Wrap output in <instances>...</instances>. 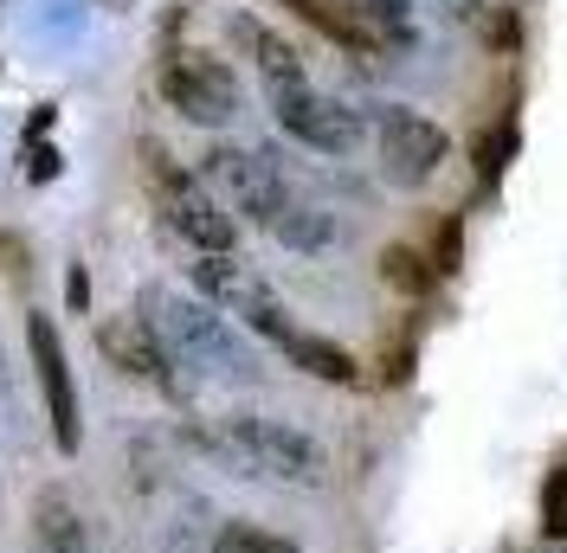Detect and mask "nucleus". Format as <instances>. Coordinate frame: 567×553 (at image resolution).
<instances>
[{
	"label": "nucleus",
	"mask_w": 567,
	"mask_h": 553,
	"mask_svg": "<svg viewBox=\"0 0 567 553\" xmlns=\"http://www.w3.org/2000/svg\"><path fill=\"white\" fill-rule=\"evenodd\" d=\"M142 322L155 328V342H162V354H168V367H187V374H200V380H226V386H246L251 374H258L251 347L233 335V322L213 310V303L155 290Z\"/></svg>",
	"instance_id": "nucleus-1"
},
{
	"label": "nucleus",
	"mask_w": 567,
	"mask_h": 553,
	"mask_svg": "<svg viewBox=\"0 0 567 553\" xmlns=\"http://www.w3.org/2000/svg\"><path fill=\"white\" fill-rule=\"evenodd\" d=\"M213 450L239 470V477H265V483H290V489H317L322 483V445L310 431L284 425V418H258L239 413L219 425Z\"/></svg>",
	"instance_id": "nucleus-2"
},
{
	"label": "nucleus",
	"mask_w": 567,
	"mask_h": 553,
	"mask_svg": "<svg viewBox=\"0 0 567 553\" xmlns=\"http://www.w3.org/2000/svg\"><path fill=\"white\" fill-rule=\"evenodd\" d=\"M142 180H148L155 212L168 219V232H181L194 251H233V239H239L233 212L219 207V200L207 194V180H194L162 142H142Z\"/></svg>",
	"instance_id": "nucleus-3"
},
{
	"label": "nucleus",
	"mask_w": 567,
	"mask_h": 553,
	"mask_svg": "<svg viewBox=\"0 0 567 553\" xmlns=\"http://www.w3.org/2000/svg\"><path fill=\"white\" fill-rule=\"evenodd\" d=\"M194 290H200L219 315H239L251 335H265L271 347H284L297 335L290 310L278 303V290L251 271V264H239L233 251H200V258H194Z\"/></svg>",
	"instance_id": "nucleus-4"
},
{
	"label": "nucleus",
	"mask_w": 567,
	"mask_h": 553,
	"mask_svg": "<svg viewBox=\"0 0 567 553\" xmlns=\"http://www.w3.org/2000/svg\"><path fill=\"white\" fill-rule=\"evenodd\" d=\"M200 174H207V187H219L226 200H233V212H246L251 226H278V212L297 200L290 187H284L278 174V155H258V148H207V161H200Z\"/></svg>",
	"instance_id": "nucleus-5"
},
{
	"label": "nucleus",
	"mask_w": 567,
	"mask_h": 553,
	"mask_svg": "<svg viewBox=\"0 0 567 553\" xmlns=\"http://www.w3.org/2000/svg\"><path fill=\"white\" fill-rule=\"evenodd\" d=\"M297 7L322 39L349 45V52H393L406 45V7L400 0H284Z\"/></svg>",
	"instance_id": "nucleus-6"
},
{
	"label": "nucleus",
	"mask_w": 567,
	"mask_h": 553,
	"mask_svg": "<svg viewBox=\"0 0 567 553\" xmlns=\"http://www.w3.org/2000/svg\"><path fill=\"white\" fill-rule=\"evenodd\" d=\"M162 97H168L187 123L219 129V123L239 116V77L219 65L213 52H168V65H162Z\"/></svg>",
	"instance_id": "nucleus-7"
},
{
	"label": "nucleus",
	"mask_w": 567,
	"mask_h": 553,
	"mask_svg": "<svg viewBox=\"0 0 567 553\" xmlns=\"http://www.w3.org/2000/svg\"><path fill=\"white\" fill-rule=\"evenodd\" d=\"M374 142H381V174H388L393 187H420V180H432L439 174V161H445V129L432 123V116H420V109H374Z\"/></svg>",
	"instance_id": "nucleus-8"
},
{
	"label": "nucleus",
	"mask_w": 567,
	"mask_h": 553,
	"mask_svg": "<svg viewBox=\"0 0 567 553\" xmlns=\"http://www.w3.org/2000/svg\"><path fill=\"white\" fill-rule=\"evenodd\" d=\"M27 354H33V374H39V393H45V418H52V445L78 450L84 445V418H78V386H71V361H65V342H59V322L52 315H27Z\"/></svg>",
	"instance_id": "nucleus-9"
},
{
	"label": "nucleus",
	"mask_w": 567,
	"mask_h": 553,
	"mask_svg": "<svg viewBox=\"0 0 567 553\" xmlns=\"http://www.w3.org/2000/svg\"><path fill=\"white\" fill-rule=\"evenodd\" d=\"M271 109H278L284 136H297L303 148H317V155H349L354 142H361V116H354L349 104H336V97L310 91V84L271 97Z\"/></svg>",
	"instance_id": "nucleus-10"
},
{
	"label": "nucleus",
	"mask_w": 567,
	"mask_h": 553,
	"mask_svg": "<svg viewBox=\"0 0 567 553\" xmlns=\"http://www.w3.org/2000/svg\"><path fill=\"white\" fill-rule=\"evenodd\" d=\"M97 354H104L116 374H130V380L175 386V374H168V354H162L155 328H148L142 315H104V322H97Z\"/></svg>",
	"instance_id": "nucleus-11"
},
{
	"label": "nucleus",
	"mask_w": 567,
	"mask_h": 553,
	"mask_svg": "<svg viewBox=\"0 0 567 553\" xmlns=\"http://www.w3.org/2000/svg\"><path fill=\"white\" fill-rule=\"evenodd\" d=\"M233 39L251 52V65L265 77V97H284V91H303L310 77H303V59H297V45L278 39L271 27H258V20H233Z\"/></svg>",
	"instance_id": "nucleus-12"
},
{
	"label": "nucleus",
	"mask_w": 567,
	"mask_h": 553,
	"mask_svg": "<svg viewBox=\"0 0 567 553\" xmlns=\"http://www.w3.org/2000/svg\"><path fill=\"white\" fill-rule=\"evenodd\" d=\"M284 361H297L303 374H317V380H329V386H354V380H361V367H354L349 347L322 342V335H303V328L284 342Z\"/></svg>",
	"instance_id": "nucleus-13"
},
{
	"label": "nucleus",
	"mask_w": 567,
	"mask_h": 553,
	"mask_svg": "<svg viewBox=\"0 0 567 553\" xmlns=\"http://www.w3.org/2000/svg\"><path fill=\"white\" fill-rule=\"evenodd\" d=\"M271 239L290 244V251H322V244L336 239V219L322 207H310V200H290L278 212V226H271Z\"/></svg>",
	"instance_id": "nucleus-14"
},
{
	"label": "nucleus",
	"mask_w": 567,
	"mask_h": 553,
	"mask_svg": "<svg viewBox=\"0 0 567 553\" xmlns=\"http://www.w3.org/2000/svg\"><path fill=\"white\" fill-rule=\"evenodd\" d=\"M39 547L45 553H91V534H84V521L71 515L65 495H39Z\"/></svg>",
	"instance_id": "nucleus-15"
},
{
	"label": "nucleus",
	"mask_w": 567,
	"mask_h": 553,
	"mask_svg": "<svg viewBox=\"0 0 567 553\" xmlns=\"http://www.w3.org/2000/svg\"><path fill=\"white\" fill-rule=\"evenodd\" d=\"M381 276H388L400 296H425V290H432V258L413 251V244H388V251H381Z\"/></svg>",
	"instance_id": "nucleus-16"
},
{
	"label": "nucleus",
	"mask_w": 567,
	"mask_h": 553,
	"mask_svg": "<svg viewBox=\"0 0 567 553\" xmlns=\"http://www.w3.org/2000/svg\"><path fill=\"white\" fill-rule=\"evenodd\" d=\"M213 553H297L284 534H265V528H251V521H226L219 534H213Z\"/></svg>",
	"instance_id": "nucleus-17"
},
{
	"label": "nucleus",
	"mask_w": 567,
	"mask_h": 553,
	"mask_svg": "<svg viewBox=\"0 0 567 553\" xmlns=\"http://www.w3.org/2000/svg\"><path fill=\"white\" fill-rule=\"evenodd\" d=\"M542 528L567 541V463L561 470H548V483H542Z\"/></svg>",
	"instance_id": "nucleus-18"
},
{
	"label": "nucleus",
	"mask_w": 567,
	"mask_h": 553,
	"mask_svg": "<svg viewBox=\"0 0 567 553\" xmlns=\"http://www.w3.org/2000/svg\"><path fill=\"white\" fill-rule=\"evenodd\" d=\"M509 155H516V123L503 116V123H496L491 136L477 142V168H484V180H496V174H503V161H509Z\"/></svg>",
	"instance_id": "nucleus-19"
},
{
	"label": "nucleus",
	"mask_w": 567,
	"mask_h": 553,
	"mask_svg": "<svg viewBox=\"0 0 567 553\" xmlns=\"http://www.w3.org/2000/svg\"><path fill=\"white\" fill-rule=\"evenodd\" d=\"M464 264V219H445L432 239V271H458Z\"/></svg>",
	"instance_id": "nucleus-20"
},
{
	"label": "nucleus",
	"mask_w": 567,
	"mask_h": 553,
	"mask_svg": "<svg viewBox=\"0 0 567 553\" xmlns=\"http://www.w3.org/2000/svg\"><path fill=\"white\" fill-rule=\"evenodd\" d=\"M59 174H65V155H59L52 142H27V180L45 187V180H59Z\"/></svg>",
	"instance_id": "nucleus-21"
},
{
	"label": "nucleus",
	"mask_w": 567,
	"mask_h": 553,
	"mask_svg": "<svg viewBox=\"0 0 567 553\" xmlns=\"http://www.w3.org/2000/svg\"><path fill=\"white\" fill-rule=\"evenodd\" d=\"M65 303L78 315L91 310V276H84V264H71V271H65Z\"/></svg>",
	"instance_id": "nucleus-22"
},
{
	"label": "nucleus",
	"mask_w": 567,
	"mask_h": 553,
	"mask_svg": "<svg viewBox=\"0 0 567 553\" xmlns=\"http://www.w3.org/2000/svg\"><path fill=\"white\" fill-rule=\"evenodd\" d=\"M491 45H503V52H509V45H523V27H516V13H496V20H491Z\"/></svg>",
	"instance_id": "nucleus-23"
},
{
	"label": "nucleus",
	"mask_w": 567,
	"mask_h": 553,
	"mask_svg": "<svg viewBox=\"0 0 567 553\" xmlns=\"http://www.w3.org/2000/svg\"><path fill=\"white\" fill-rule=\"evenodd\" d=\"M52 123H59V109H52V104H39L33 116H27V142H45V129H52Z\"/></svg>",
	"instance_id": "nucleus-24"
},
{
	"label": "nucleus",
	"mask_w": 567,
	"mask_h": 553,
	"mask_svg": "<svg viewBox=\"0 0 567 553\" xmlns=\"http://www.w3.org/2000/svg\"><path fill=\"white\" fill-rule=\"evenodd\" d=\"M445 13H477V0H439Z\"/></svg>",
	"instance_id": "nucleus-25"
},
{
	"label": "nucleus",
	"mask_w": 567,
	"mask_h": 553,
	"mask_svg": "<svg viewBox=\"0 0 567 553\" xmlns=\"http://www.w3.org/2000/svg\"><path fill=\"white\" fill-rule=\"evenodd\" d=\"M110 7H123V0H110Z\"/></svg>",
	"instance_id": "nucleus-26"
},
{
	"label": "nucleus",
	"mask_w": 567,
	"mask_h": 553,
	"mask_svg": "<svg viewBox=\"0 0 567 553\" xmlns=\"http://www.w3.org/2000/svg\"><path fill=\"white\" fill-rule=\"evenodd\" d=\"M400 7H413V0H400Z\"/></svg>",
	"instance_id": "nucleus-27"
}]
</instances>
